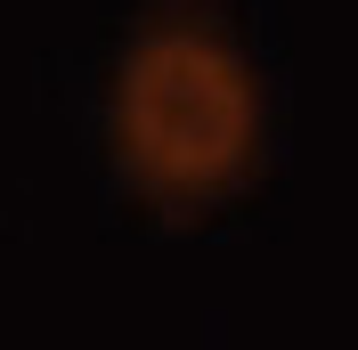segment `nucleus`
<instances>
[{
    "label": "nucleus",
    "instance_id": "nucleus-1",
    "mask_svg": "<svg viewBox=\"0 0 358 350\" xmlns=\"http://www.w3.org/2000/svg\"><path fill=\"white\" fill-rule=\"evenodd\" d=\"M261 98L245 57L196 24H163L122 57L114 82V147L122 172L155 196H212L252 163Z\"/></svg>",
    "mask_w": 358,
    "mask_h": 350
}]
</instances>
